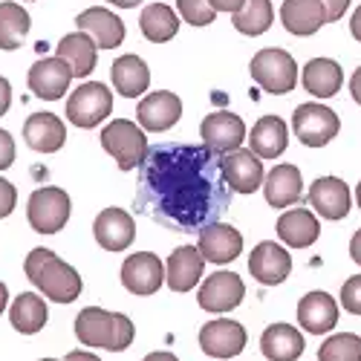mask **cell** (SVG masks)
I'll return each instance as SVG.
<instances>
[{
	"label": "cell",
	"mask_w": 361,
	"mask_h": 361,
	"mask_svg": "<svg viewBox=\"0 0 361 361\" xmlns=\"http://www.w3.org/2000/svg\"><path fill=\"white\" fill-rule=\"evenodd\" d=\"M197 249L208 263L223 266V263H231L240 257V252H243V237H240V231L228 223H212L200 231Z\"/></svg>",
	"instance_id": "obj_17"
},
{
	"label": "cell",
	"mask_w": 361,
	"mask_h": 361,
	"mask_svg": "<svg viewBox=\"0 0 361 361\" xmlns=\"http://www.w3.org/2000/svg\"><path fill=\"white\" fill-rule=\"evenodd\" d=\"M321 234V223L315 220V214L310 208H292V212L281 214L278 220V237L289 249H307L312 246Z\"/></svg>",
	"instance_id": "obj_27"
},
{
	"label": "cell",
	"mask_w": 361,
	"mask_h": 361,
	"mask_svg": "<svg viewBox=\"0 0 361 361\" xmlns=\"http://www.w3.org/2000/svg\"><path fill=\"white\" fill-rule=\"evenodd\" d=\"M145 361H179L173 353H168V350H162V353H150V355H145Z\"/></svg>",
	"instance_id": "obj_48"
},
{
	"label": "cell",
	"mask_w": 361,
	"mask_h": 361,
	"mask_svg": "<svg viewBox=\"0 0 361 361\" xmlns=\"http://www.w3.org/2000/svg\"><path fill=\"white\" fill-rule=\"evenodd\" d=\"M292 130L307 147H324L338 136L341 122L338 113L324 104H300L292 116Z\"/></svg>",
	"instance_id": "obj_8"
},
{
	"label": "cell",
	"mask_w": 361,
	"mask_h": 361,
	"mask_svg": "<svg viewBox=\"0 0 361 361\" xmlns=\"http://www.w3.org/2000/svg\"><path fill=\"white\" fill-rule=\"evenodd\" d=\"M64 361H102L99 355H93V353H84V350H73Z\"/></svg>",
	"instance_id": "obj_47"
},
{
	"label": "cell",
	"mask_w": 361,
	"mask_h": 361,
	"mask_svg": "<svg viewBox=\"0 0 361 361\" xmlns=\"http://www.w3.org/2000/svg\"><path fill=\"white\" fill-rule=\"evenodd\" d=\"M249 272L263 283V286H278L289 278L292 272V255L278 246V243H263L255 246V252L249 255Z\"/></svg>",
	"instance_id": "obj_16"
},
{
	"label": "cell",
	"mask_w": 361,
	"mask_h": 361,
	"mask_svg": "<svg viewBox=\"0 0 361 361\" xmlns=\"http://www.w3.org/2000/svg\"><path fill=\"white\" fill-rule=\"evenodd\" d=\"M243 139H246V125L237 113L220 110L202 118V142L205 147L217 150V154H231V150L243 145Z\"/></svg>",
	"instance_id": "obj_15"
},
{
	"label": "cell",
	"mask_w": 361,
	"mask_h": 361,
	"mask_svg": "<svg viewBox=\"0 0 361 361\" xmlns=\"http://www.w3.org/2000/svg\"><path fill=\"white\" fill-rule=\"evenodd\" d=\"M179 116H183V102H179L176 93H168V90L147 93L136 107L139 125L150 133H162V130L173 128L179 122Z\"/></svg>",
	"instance_id": "obj_14"
},
{
	"label": "cell",
	"mask_w": 361,
	"mask_h": 361,
	"mask_svg": "<svg viewBox=\"0 0 361 361\" xmlns=\"http://www.w3.org/2000/svg\"><path fill=\"white\" fill-rule=\"evenodd\" d=\"M272 20H275L272 0H246V4L234 12V29L249 38L263 35L266 29L272 26Z\"/></svg>",
	"instance_id": "obj_34"
},
{
	"label": "cell",
	"mask_w": 361,
	"mask_h": 361,
	"mask_svg": "<svg viewBox=\"0 0 361 361\" xmlns=\"http://www.w3.org/2000/svg\"><path fill=\"white\" fill-rule=\"evenodd\" d=\"M246 298V283L237 272H214L208 275L205 283L200 286V307L205 312H231L234 307H240V300Z\"/></svg>",
	"instance_id": "obj_9"
},
{
	"label": "cell",
	"mask_w": 361,
	"mask_h": 361,
	"mask_svg": "<svg viewBox=\"0 0 361 361\" xmlns=\"http://www.w3.org/2000/svg\"><path fill=\"white\" fill-rule=\"evenodd\" d=\"M281 20L286 26V32L307 38V35H315L326 23V12L321 6V0H286L281 6Z\"/></svg>",
	"instance_id": "obj_24"
},
{
	"label": "cell",
	"mask_w": 361,
	"mask_h": 361,
	"mask_svg": "<svg viewBox=\"0 0 361 361\" xmlns=\"http://www.w3.org/2000/svg\"><path fill=\"white\" fill-rule=\"evenodd\" d=\"M15 202H18V191H15V185L9 183V179L0 176V220L9 217V214L15 212Z\"/></svg>",
	"instance_id": "obj_39"
},
{
	"label": "cell",
	"mask_w": 361,
	"mask_h": 361,
	"mask_svg": "<svg viewBox=\"0 0 361 361\" xmlns=\"http://www.w3.org/2000/svg\"><path fill=\"white\" fill-rule=\"evenodd\" d=\"M208 4L214 6V12H231V15H234L240 6L246 4V0H208Z\"/></svg>",
	"instance_id": "obj_43"
},
{
	"label": "cell",
	"mask_w": 361,
	"mask_h": 361,
	"mask_svg": "<svg viewBox=\"0 0 361 361\" xmlns=\"http://www.w3.org/2000/svg\"><path fill=\"white\" fill-rule=\"evenodd\" d=\"M165 281V266L154 252H136L122 263V283L133 295H154Z\"/></svg>",
	"instance_id": "obj_13"
},
{
	"label": "cell",
	"mask_w": 361,
	"mask_h": 361,
	"mask_svg": "<svg viewBox=\"0 0 361 361\" xmlns=\"http://www.w3.org/2000/svg\"><path fill=\"white\" fill-rule=\"evenodd\" d=\"M110 78H113V87L125 99H136V96H142L145 90L150 87V70H147V64L142 61L139 55L116 58L113 70H110Z\"/></svg>",
	"instance_id": "obj_29"
},
{
	"label": "cell",
	"mask_w": 361,
	"mask_h": 361,
	"mask_svg": "<svg viewBox=\"0 0 361 361\" xmlns=\"http://www.w3.org/2000/svg\"><path fill=\"white\" fill-rule=\"evenodd\" d=\"M78 32H87L90 38L96 41L99 49H116L118 44L125 41V23L118 15L107 12L104 6H90L84 9L78 18Z\"/></svg>",
	"instance_id": "obj_19"
},
{
	"label": "cell",
	"mask_w": 361,
	"mask_h": 361,
	"mask_svg": "<svg viewBox=\"0 0 361 361\" xmlns=\"http://www.w3.org/2000/svg\"><path fill=\"white\" fill-rule=\"evenodd\" d=\"M113 110V93L99 81H84L67 99V118L75 128H96Z\"/></svg>",
	"instance_id": "obj_6"
},
{
	"label": "cell",
	"mask_w": 361,
	"mask_h": 361,
	"mask_svg": "<svg viewBox=\"0 0 361 361\" xmlns=\"http://www.w3.org/2000/svg\"><path fill=\"white\" fill-rule=\"evenodd\" d=\"M260 350L269 361H298L304 355V336L292 324H272L260 338Z\"/></svg>",
	"instance_id": "obj_28"
},
{
	"label": "cell",
	"mask_w": 361,
	"mask_h": 361,
	"mask_svg": "<svg viewBox=\"0 0 361 361\" xmlns=\"http://www.w3.org/2000/svg\"><path fill=\"white\" fill-rule=\"evenodd\" d=\"M249 145L260 159H278L289 145V128L281 116H263L249 133Z\"/></svg>",
	"instance_id": "obj_25"
},
{
	"label": "cell",
	"mask_w": 361,
	"mask_h": 361,
	"mask_svg": "<svg viewBox=\"0 0 361 361\" xmlns=\"http://www.w3.org/2000/svg\"><path fill=\"white\" fill-rule=\"evenodd\" d=\"M321 6L326 12V20H338V18H344L350 0H321Z\"/></svg>",
	"instance_id": "obj_41"
},
{
	"label": "cell",
	"mask_w": 361,
	"mask_h": 361,
	"mask_svg": "<svg viewBox=\"0 0 361 361\" xmlns=\"http://www.w3.org/2000/svg\"><path fill=\"white\" fill-rule=\"evenodd\" d=\"M341 307L353 315H361V275L350 278L344 286H341Z\"/></svg>",
	"instance_id": "obj_38"
},
{
	"label": "cell",
	"mask_w": 361,
	"mask_h": 361,
	"mask_svg": "<svg viewBox=\"0 0 361 361\" xmlns=\"http://www.w3.org/2000/svg\"><path fill=\"white\" fill-rule=\"evenodd\" d=\"M102 147L118 162L122 171H133L147 157V136L139 125L128 122V118H113L102 130Z\"/></svg>",
	"instance_id": "obj_4"
},
{
	"label": "cell",
	"mask_w": 361,
	"mask_h": 361,
	"mask_svg": "<svg viewBox=\"0 0 361 361\" xmlns=\"http://www.w3.org/2000/svg\"><path fill=\"white\" fill-rule=\"evenodd\" d=\"M9 321H12V326L18 329V333H23V336L41 333L44 324H47V304H44V298H38L35 292L18 295L12 310H9Z\"/></svg>",
	"instance_id": "obj_32"
},
{
	"label": "cell",
	"mask_w": 361,
	"mask_h": 361,
	"mask_svg": "<svg viewBox=\"0 0 361 361\" xmlns=\"http://www.w3.org/2000/svg\"><path fill=\"white\" fill-rule=\"evenodd\" d=\"M9 104H12V84L0 75V116L9 110Z\"/></svg>",
	"instance_id": "obj_42"
},
{
	"label": "cell",
	"mask_w": 361,
	"mask_h": 361,
	"mask_svg": "<svg viewBox=\"0 0 361 361\" xmlns=\"http://www.w3.org/2000/svg\"><path fill=\"white\" fill-rule=\"evenodd\" d=\"M15 139L6 133V130H0V171H6V168H12V162H15Z\"/></svg>",
	"instance_id": "obj_40"
},
{
	"label": "cell",
	"mask_w": 361,
	"mask_h": 361,
	"mask_svg": "<svg viewBox=\"0 0 361 361\" xmlns=\"http://www.w3.org/2000/svg\"><path fill=\"white\" fill-rule=\"evenodd\" d=\"M6 304H9V289H6V283H4V281H0V315H4Z\"/></svg>",
	"instance_id": "obj_49"
},
{
	"label": "cell",
	"mask_w": 361,
	"mask_h": 361,
	"mask_svg": "<svg viewBox=\"0 0 361 361\" xmlns=\"http://www.w3.org/2000/svg\"><path fill=\"white\" fill-rule=\"evenodd\" d=\"M355 200H358V208H361V183L355 185Z\"/></svg>",
	"instance_id": "obj_51"
},
{
	"label": "cell",
	"mask_w": 361,
	"mask_h": 361,
	"mask_svg": "<svg viewBox=\"0 0 361 361\" xmlns=\"http://www.w3.org/2000/svg\"><path fill=\"white\" fill-rule=\"evenodd\" d=\"M107 4H113V6H118V9H133V6L142 4V0H107Z\"/></svg>",
	"instance_id": "obj_50"
},
{
	"label": "cell",
	"mask_w": 361,
	"mask_h": 361,
	"mask_svg": "<svg viewBox=\"0 0 361 361\" xmlns=\"http://www.w3.org/2000/svg\"><path fill=\"white\" fill-rule=\"evenodd\" d=\"M96 55H99V47L87 32L64 35L61 44H58V58H64V61L70 64L73 78H87L90 73H93L96 70Z\"/></svg>",
	"instance_id": "obj_30"
},
{
	"label": "cell",
	"mask_w": 361,
	"mask_h": 361,
	"mask_svg": "<svg viewBox=\"0 0 361 361\" xmlns=\"http://www.w3.org/2000/svg\"><path fill=\"white\" fill-rule=\"evenodd\" d=\"M350 90H353V99H355V104H361V67L353 73V78H350Z\"/></svg>",
	"instance_id": "obj_45"
},
{
	"label": "cell",
	"mask_w": 361,
	"mask_h": 361,
	"mask_svg": "<svg viewBox=\"0 0 361 361\" xmlns=\"http://www.w3.org/2000/svg\"><path fill=\"white\" fill-rule=\"evenodd\" d=\"M142 23V35L147 41H154V44H165L171 41L176 32H179V20H176V12L165 4H154V6H147L139 18Z\"/></svg>",
	"instance_id": "obj_35"
},
{
	"label": "cell",
	"mask_w": 361,
	"mask_h": 361,
	"mask_svg": "<svg viewBox=\"0 0 361 361\" xmlns=\"http://www.w3.org/2000/svg\"><path fill=\"white\" fill-rule=\"evenodd\" d=\"M96 243L107 252H125L133 240H136V226L133 217L125 208H104L93 223Z\"/></svg>",
	"instance_id": "obj_18"
},
{
	"label": "cell",
	"mask_w": 361,
	"mask_h": 361,
	"mask_svg": "<svg viewBox=\"0 0 361 361\" xmlns=\"http://www.w3.org/2000/svg\"><path fill=\"white\" fill-rule=\"evenodd\" d=\"M26 145L38 154H55L67 142V128L55 113H32L23 125Z\"/></svg>",
	"instance_id": "obj_22"
},
{
	"label": "cell",
	"mask_w": 361,
	"mask_h": 361,
	"mask_svg": "<svg viewBox=\"0 0 361 361\" xmlns=\"http://www.w3.org/2000/svg\"><path fill=\"white\" fill-rule=\"evenodd\" d=\"M223 173L228 188L237 194H255L257 188H263V179H266L260 157L246 147H237L223 157Z\"/></svg>",
	"instance_id": "obj_11"
},
{
	"label": "cell",
	"mask_w": 361,
	"mask_h": 361,
	"mask_svg": "<svg viewBox=\"0 0 361 361\" xmlns=\"http://www.w3.org/2000/svg\"><path fill=\"white\" fill-rule=\"evenodd\" d=\"M310 205L326 220H344L350 214V188L338 176H321L310 188Z\"/></svg>",
	"instance_id": "obj_20"
},
{
	"label": "cell",
	"mask_w": 361,
	"mask_h": 361,
	"mask_svg": "<svg viewBox=\"0 0 361 361\" xmlns=\"http://www.w3.org/2000/svg\"><path fill=\"white\" fill-rule=\"evenodd\" d=\"M29 26H32L29 12L20 4L4 0L0 4V49H18L29 32Z\"/></svg>",
	"instance_id": "obj_33"
},
{
	"label": "cell",
	"mask_w": 361,
	"mask_h": 361,
	"mask_svg": "<svg viewBox=\"0 0 361 361\" xmlns=\"http://www.w3.org/2000/svg\"><path fill=\"white\" fill-rule=\"evenodd\" d=\"M350 257L361 266V228L353 234V240H350Z\"/></svg>",
	"instance_id": "obj_44"
},
{
	"label": "cell",
	"mask_w": 361,
	"mask_h": 361,
	"mask_svg": "<svg viewBox=\"0 0 361 361\" xmlns=\"http://www.w3.org/2000/svg\"><path fill=\"white\" fill-rule=\"evenodd\" d=\"M350 32H353V38L361 44V6L353 12V20H350Z\"/></svg>",
	"instance_id": "obj_46"
},
{
	"label": "cell",
	"mask_w": 361,
	"mask_h": 361,
	"mask_svg": "<svg viewBox=\"0 0 361 361\" xmlns=\"http://www.w3.org/2000/svg\"><path fill=\"white\" fill-rule=\"evenodd\" d=\"M29 90L44 99V102H55L61 99L67 90H70V81H73V70L70 64L64 61V58H41V61L32 64V70H29Z\"/></svg>",
	"instance_id": "obj_10"
},
{
	"label": "cell",
	"mask_w": 361,
	"mask_h": 361,
	"mask_svg": "<svg viewBox=\"0 0 361 361\" xmlns=\"http://www.w3.org/2000/svg\"><path fill=\"white\" fill-rule=\"evenodd\" d=\"M205 269V257L200 255L197 246H179L171 252L168 263H165V281L173 292H191Z\"/></svg>",
	"instance_id": "obj_21"
},
{
	"label": "cell",
	"mask_w": 361,
	"mask_h": 361,
	"mask_svg": "<svg viewBox=\"0 0 361 361\" xmlns=\"http://www.w3.org/2000/svg\"><path fill=\"white\" fill-rule=\"evenodd\" d=\"M252 78L266 90V93H292L298 84V64L286 49H260L252 58Z\"/></svg>",
	"instance_id": "obj_5"
},
{
	"label": "cell",
	"mask_w": 361,
	"mask_h": 361,
	"mask_svg": "<svg viewBox=\"0 0 361 361\" xmlns=\"http://www.w3.org/2000/svg\"><path fill=\"white\" fill-rule=\"evenodd\" d=\"M41 361H58V358H41Z\"/></svg>",
	"instance_id": "obj_52"
},
{
	"label": "cell",
	"mask_w": 361,
	"mask_h": 361,
	"mask_svg": "<svg viewBox=\"0 0 361 361\" xmlns=\"http://www.w3.org/2000/svg\"><path fill=\"white\" fill-rule=\"evenodd\" d=\"M263 194L266 202L272 208H286L295 205L304 194V183H300V171L295 165H278L269 171V176L263 179Z\"/></svg>",
	"instance_id": "obj_26"
},
{
	"label": "cell",
	"mask_w": 361,
	"mask_h": 361,
	"mask_svg": "<svg viewBox=\"0 0 361 361\" xmlns=\"http://www.w3.org/2000/svg\"><path fill=\"white\" fill-rule=\"evenodd\" d=\"M298 321L312 336H324L338 324V304L326 292H310L298 304Z\"/></svg>",
	"instance_id": "obj_23"
},
{
	"label": "cell",
	"mask_w": 361,
	"mask_h": 361,
	"mask_svg": "<svg viewBox=\"0 0 361 361\" xmlns=\"http://www.w3.org/2000/svg\"><path fill=\"white\" fill-rule=\"evenodd\" d=\"M26 214H29V223H32V228L38 234L61 231L70 220V194L55 188V185L38 188L32 197H29Z\"/></svg>",
	"instance_id": "obj_7"
},
{
	"label": "cell",
	"mask_w": 361,
	"mask_h": 361,
	"mask_svg": "<svg viewBox=\"0 0 361 361\" xmlns=\"http://www.w3.org/2000/svg\"><path fill=\"white\" fill-rule=\"evenodd\" d=\"M231 205L223 154L205 145H154L139 165L136 208L165 228L200 234Z\"/></svg>",
	"instance_id": "obj_1"
},
{
	"label": "cell",
	"mask_w": 361,
	"mask_h": 361,
	"mask_svg": "<svg viewBox=\"0 0 361 361\" xmlns=\"http://www.w3.org/2000/svg\"><path fill=\"white\" fill-rule=\"evenodd\" d=\"M23 269H26V278L38 286V292L55 300V304H73L84 289L81 275L49 249H32Z\"/></svg>",
	"instance_id": "obj_2"
},
{
	"label": "cell",
	"mask_w": 361,
	"mask_h": 361,
	"mask_svg": "<svg viewBox=\"0 0 361 361\" xmlns=\"http://www.w3.org/2000/svg\"><path fill=\"white\" fill-rule=\"evenodd\" d=\"M341 81H344V73L333 58H312L304 67V90L315 99H333L341 90Z\"/></svg>",
	"instance_id": "obj_31"
},
{
	"label": "cell",
	"mask_w": 361,
	"mask_h": 361,
	"mask_svg": "<svg viewBox=\"0 0 361 361\" xmlns=\"http://www.w3.org/2000/svg\"><path fill=\"white\" fill-rule=\"evenodd\" d=\"M200 347L212 358H234L246 347V326L237 321H208L200 329Z\"/></svg>",
	"instance_id": "obj_12"
},
{
	"label": "cell",
	"mask_w": 361,
	"mask_h": 361,
	"mask_svg": "<svg viewBox=\"0 0 361 361\" xmlns=\"http://www.w3.org/2000/svg\"><path fill=\"white\" fill-rule=\"evenodd\" d=\"M318 361H361V338L355 333H338L318 350Z\"/></svg>",
	"instance_id": "obj_36"
},
{
	"label": "cell",
	"mask_w": 361,
	"mask_h": 361,
	"mask_svg": "<svg viewBox=\"0 0 361 361\" xmlns=\"http://www.w3.org/2000/svg\"><path fill=\"white\" fill-rule=\"evenodd\" d=\"M133 321L122 312H107L102 307H87L75 318V336L87 347H104L110 353H122L133 344Z\"/></svg>",
	"instance_id": "obj_3"
},
{
	"label": "cell",
	"mask_w": 361,
	"mask_h": 361,
	"mask_svg": "<svg viewBox=\"0 0 361 361\" xmlns=\"http://www.w3.org/2000/svg\"><path fill=\"white\" fill-rule=\"evenodd\" d=\"M176 9L183 15V20H188L194 26H208L217 18L214 6L208 4V0H176Z\"/></svg>",
	"instance_id": "obj_37"
}]
</instances>
